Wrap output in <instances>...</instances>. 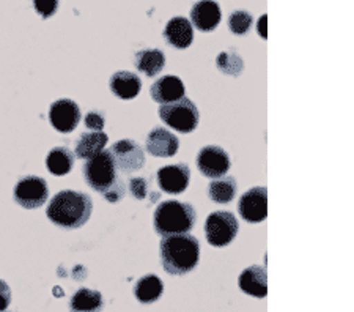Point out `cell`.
Instances as JSON below:
<instances>
[{
	"label": "cell",
	"mask_w": 354,
	"mask_h": 312,
	"mask_svg": "<svg viewBox=\"0 0 354 312\" xmlns=\"http://www.w3.org/2000/svg\"><path fill=\"white\" fill-rule=\"evenodd\" d=\"M107 140H109V138L102 131L81 134L76 144V156L81 158V160H90V158L96 156L104 150Z\"/></svg>",
	"instance_id": "ffe728a7"
},
{
	"label": "cell",
	"mask_w": 354,
	"mask_h": 312,
	"mask_svg": "<svg viewBox=\"0 0 354 312\" xmlns=\"http://www.w3.org/2000/svg\"><path fill=\"white\" fill-rule=\"evenodd\" d=\"M124 194H127V185H124V181L120 177L115 181H113L109 190L102 192V196H104L106 201L112 202V203L122 201Z\"/></svg>",
	"instance_id": "4316f807"
},
{
	"label": "cell",
	"mask_w": 354,
	"mask_h": 312,
	"mask_svg": "<svg viewBox=\"0 0 354 312\" xmlns=\"http://www.w3.org/2000/svg\"><path fill=\"white\" fill-rule=\"evenodd\" d=\"M164 38L170 46L176 49H187L192 44L194 28L192 24L183 16L172 18L164 28Z\"/></svg>",
	"instance_id": "2e32d148"
},
{
	"label": "cell",
	"mask_w": 354,
	"mask_h": 312,
	"mask_svg": "<svg viewBox=\"0 0 354 312\" xmlns=\"http://www.w3.org/2000/svg\"><path fill=\"white\" fill-rule=\"evenodd\" d=\"M49 197V188L46 180L41 177H24L18 181L15 186V201L19 203L21 207L33 210L44 205V202Z\"/></svg>",
	"instance_id": "52a82bcc"
},
{
	"label": "cell",
	"mask_w": 354,
	"mask_h": 312,
	"mask_svg": "<svg viewBox=\"0 0 354 312\" xmlns=\"http://www.w3.org/2000/svg\"><path fill=\"white\" fill-rule=\"evenodd\" d=\"M112 93L120 100H133L142 90L140 77L131 71H118L111 77Z\"/></svg>",
	"instance_id": "ac0fdd59"
},
{
	"label": "cell",
	"mask_w": 354,
	"mask_h": 312,
	"mask_svg": "<svg viewBox=\"0 0 354 312\" xmlns=\"http://www.w3.org/2000/svg\"><path fill=\"white\" fill-rule=\"evenodd\" d=\"M221 8L214 0H200L191 10V21L200 32H213L221 22Z\"/></svg>",
	"instance_id": "5bb4252c"
},
{
	"label": "cell",
	"mask_w": 354,
	"mask_h": 312,
	"mask_svg": "<svg viewBox=\"0 0 354 312\" xmlns=\"http://www.w3.org/2000/svg\"><path fill=\"white\" fill-rule=\"evenodd\" d=\"M238 212L245 223L257 224L268 217V190L265 186H255L245 191L238 201Z\"/></svg>",
	"instance_id": "9c48e42d"
},
{
	"label": "cell",
	"mask_w": 354,
	"mask_h": 312,
	"mask_svg": "<svg viewBox=\"0 0 354 312\" xmlns=\"http://www.w3.org/2000/svg\"><path fill=\"white\" fill-rule=\"evenodd\" d=\"M250 26H252V16L244 10L233 11L230 18H228V27H230V30L235 35H244V33H248L250 30Z\"/></svg>",
	"instance_id": "484cf974"
},
{
	"label": "cell",
	"mask_w": 354,
	"mask_h": 312,
	"mask_svg": "<svg viewBox=\"0 0 354 312\" xmlns=\"http://www.w3.org/2000/svg\"><path fill=\"white\" fill-rule=\"evenodd\" d=\"M81 120V109L73 100H59L50 106L49 122L60 133H71Z\"/></svg>",
	"instance_id": "8fae6325"
},
{
	"label": "cell",
	"mask_w": 354,
	"mask_h": 312,
	"mask_svg": "<svg viewBox=\"0 0 354 312\" xmlns=\"http://www.w3.org/2000/svg\"><path fill=\"white\" fill-rule=\"evenodd\" d=\"M129 191L131 194H133L136 199H142L147 197V192H148V181L144 177H136V178H131L129 180Z\"/></svg>",
	"instance_id": "f1b7e54d"
},
{
	"label": "cell",
	"mask_w": 354,
	"mask_h": 312,
	"mask_svg": "<svg viewBox=\"0 0 354 312\" xmlns=\"http://www.w3.org/2000/svg\"><path fill=\"white\" fill-rule=\"evenodd\" d=\"M104 300L102 295L90 288H79L70 302V312H102Z\"/></svg>",
	"instance_id": "d6986e66"
},
{
	"label": "cell",
	"mask_w": 354,
	"mask_h": 312,
	"mask_svg": "<svg viewBox=\"0 0 354 312\" xmlns=\"http://www.w3.org/2000/svg\"><path fill=\"white\" fill-rule=\"evenodd\" d=\"M159 118L174 128L178 133H192L197 128L200 113L197 106L189 98H183L172 101V103L161 104L159 107Z\"/></svg>",
	"instance_id": "277c9868"
},
{
	"label": "cell",
	"mask_w": 354,
	"mask_h": 312,
	"mask_svg": "<svg viewBox=\"0 0 354 312\" xmlns=\"http://www.w3.org/2000/svg\"><path fill=\"white\" fill-rule=\"evenodd\" d=\"M196 226V210L191 203L165 201L155 212V230L162 238L170 235L189 234Z\"/></svg>",
	"instance_id": "3957f363"
},
{
	"label": "cell",
	"mask_w": 354,
	"mask_h": 312,
	"mask_svg": "<svg viewBox=\"0 0 354 312\" xmlns=\"http://www.w3.org/2000/svg\"><path fill=\"white\" fill-rule=\"evenodd\" d=\"M93 202L90 196L81 191H60L50 199L46 210L48 218L64 229H79L91 217Z\"/></svg>",
	"instance_id": "7a4b0ae2"
},
{
	"label": "cell",
	"mask_w": 354,
	"mask_h": 312,
	"mask_svg": "<svg viewBox=\"0 0 354 312\" xmlns=\"http://www.w3.org/2000/svg\"><path fill=\"white\" fill-rule=\"evenodd\" d=\"M136 66L145 76L153 77L159 75L165 66V55L159 49H144L136 54Z\"/></svg>",
	"instance_id": "44dd1931"
},
{
	"label": "cell",
	"mask_w": 354,
	"mask_h": 312,
	"mask_svg": "<svg viewBox=\"0 0 354 312\" xmlns=\"http://www.w3.org/2000/svg\"><path fill=\"white\" fill-rule=\"evenodd\" d=\"M238 185L233 177L214 178L208 186V196L216 203H228L236 196Z\"/></svg>",
	"instance_id": "cb8c5ba5"
},
{
	"label": "cell",
	"mask_w": 354,
	"mask_h": 312,
	"mask_svg": "<svg viewBox=\"0 0 354 312\" xmlns=\"http://www.w3.org/2000/svg\"><path fill=\"white\" fill-rule=\"evenodd\" d=\"M266 21H268V16L266 15L261 16L260 21H259V35L263 37V38L268 37V33H266Z\"/></svg>",
	"instance_id": "1f68e13d"
},
{
	"label": "cell",
	"mask_w": 354,
	"mask_h": 312,
	"mask_svg": "<svg viewBox=\"0 0 354 312\" xmlns=\"http://www.w3.org/2000/svg\"><path fill=\"white\" fill-rule=\"evenodd\" d=\"M230 166V156L218 145H207L197 153V167L208 178L224 177Z\"/></svg>",
	"instance_id": "30bf717a"
},
{
	"label": "cell",
	"mask_w": 354,
	"mask_h": 312,
	"mask_svg": "<svg viewBox=\"0 0 354 312\" xmlns=\"http://www.w3.org/2000/svg\"><path fill=\"white\" fill-rule=\"evenodd\" d=\"M219 66V70L225 75L230 76H239L243 73V59L235 53H221L218 57V62H216Z\"/></svg>",
	"instance_id": "d4e9b609"
},
{
	"label": "cell",
	"mask_w": 354,
	"mask_h": 312,
	"mask_svg": "<svg viewBox=\"0 0 354 312\" xmlns=\"http://www.w3.org/2000/svg\"><path fill=\"white\" fill-rule=\"evenodd\" d=\"M239 288L250 297L265 298L268 295V275L263 266L252 265L238 277Z\"/></svg>",
	"instance_id": "9a60e30c"
},
{
	"label": "cell",
	"mask_w": 354,
	"mask_h": 312,
	"mask_svg": "<svg viewBox=\"0 0 354 312\" xmlns=\"http://www.w3.org/2000/svg\"><path fill=\"white\" fill-rule=\"evenodd\" d=\"M46 166H48L49 172L57 175V177L70 174L74 166V153L66 147H55L48 153Z\"/></svg>",
	"instance_id": "603a6c76"
},
{
	"label": "cell",
	"mask_w": 354,
	"mask_h": 312,
	"mask_svg": "<svg viewBox=\"0 0 354 312\" xmlns=\"http://www.w3.org/2000/svg\"><path fill=\"white\" fill-rule=\"evenodd\" d=\"M150 93L156 103L167 104L185 96V84L176 76H162L151 85Z\"/></svg>",
	"instance_id": "e0dca14e"
},
{
	"label": "cell",
	"mask_w": 354,
	"mask_h": 312,
	"mask_svg": "<svg viewBox=\"0 0 354 312\" xmlns=\"http://www.w3.org/2000/svg\"><path fill=\"white\" fill-rule=\"evenodd\" d=\"M82 172L87 185L98 192L109 190L113 181L118 178L111 150H102L96 156L87 160L82 167Z\"/></svg>",
	"instance_id": "5b68a950"
},
{
	"label": "cell",
	"mask_w": 354,
	"mask_h": 312,
	"mask_svg": "<svg viewBox=\"0 0 354 312\" xmlns=\"http://www.w3.org/2000/svg\"><path fill=\"white\" fill-rule=\"evenodd\" d=\"M113 163L120 172L124 175H129L140 170L145 164V155L144 150L140 149V145L137 142L131 139L118 140L112 145L111 149Z\"/></svg>",
	"instance_id": "ba28073f"
},
{
	"label": "cell",
	"mask_w": 354,
	"mask_h": 312,
	"mask_svg": "<svg viewBox=\"0 0 354 312\" xmlns=\"http://www.w3.org/2000/svg\"><path fill=\"white\" fill-rule=\"evenodd\" d=\"M162 292V281L155 275H147L144 277H140L134 287V297L144 304L158 302V300L161 298Z\"/></svg>",
	"instance_id": "7402d4cb"
},
{
	"label": "cell",
	"mask_w": 354,
	"mask_h": 312,
	"mask_svg": "<svg viewBox=\"0 0 354 312\" xmlns=\"http://www.w3.org/2000/svg\"><path fill=\"white\" fill-rule=\"evenodd\" d=\"M11 303V288L8 284L0 279V312L7 311V308Z\"/></svg>",
	"instance_id": "4dcf8cb0"
},
{
	"label": "cell",
	"mask_w": 354,
	"mask_h": 312,
	"mask_svg": "<svg viewBox=\"0 0 354 312\" xmlns=\"http://www.w3.org/2000/svg\"><path fill=\"white\" fill-rule=\"evenodd\" d=\"M191 170L186 164H170L158 170V185L167 194H181L187 190Z\"/></svg>",
	"instance_id": "7c38bea8"
},
{
	"label": "cell",
	"mask_w": 354,
	"mask_h": 312,
	"mask_svg": "<svg viewBox=\"0 0 354 312\" xmlns=\"http://www.w3.org/2000/svg\"><path fill=\"white\" fill-rule=\"evenodd\" d=\"M239 226L235 214L230 212L211 213L205 223V234L211 246L224 248L235 240Z\"/></svg>",
	"instance_id": "8992f818"
},
{
	"label": "cell",
	"mask_w": 354,
	"mask_h": 312,
	"mask_svg": "<svg viewBox=\"0 0 354 312\" xmlns=\"http://www.w3.org/2000/svg\"><path fill=\"white\" fill-rule=\"evenodd\" d=\"M159 257L169 275H187L200 260V243L191 234L164 237L159 246Z\"/></svg>",
	"instance_id": "6da1fadb"
},
{
	"label": "cell",
	"mask_w": 354,
	"mask_h": 312,
	"mask_svg": "<svg viewBox=\"0 0 354 312\" xmlns=\"http://www.w3.org/2000/svg\"><path fill=\"white\" fill-rule=\"evenodd\" d=\"M33 8L41 18L48 19L55 15L59 8V0H33Z\"/></svg>",
	"instance_id": "83f0119b"
},
{
	"label": "cell",
	"mask_w": 354,
	"mask_h": 312,
	"mask_svg": "<svg viewBox=\"0 0 354 312\" xmlns=\"http://www.w3.org/2000/svg\"><path fill=\"white\" fill-rule=\"evenodd\" d=\"M104 123H106L104 113H101V112L91 111L87 113V116H85V127H87L88 129H93V131H102Z\"/></svg>",
	"instance_id": "f546056e"
},
{
	"label": "cell",
	"mask_w": 354,
	"mask_h": 312,
	"mask_svg": "<svg viewBox=\"0 0 354 312\" xmlns=\"http://www.w3.org/2000/svg\"><path fill=\"white\" fill-rule=\"evenodd\" d=\"M180 149V140L174 133L164 128H155L147 138V152L156 158L175 156Z\"/></svg>",
	"instance_id": "4fadbf2b"
}]
</instances>
